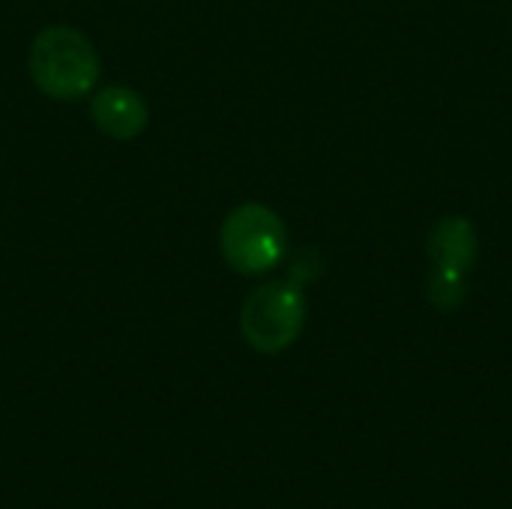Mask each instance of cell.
Masks as SVG:
<instances>
[{
    "label": "cell",
    "mask_w": 512,
    "mask_h": 509,
    "mask_svg": "<svg viewBox=\"0 0 512 509\" xmlns=\"http://www.w3.org/2000/svg\"><path fill=\"white\" fill-rule=\"evenodd\" d=\"M27 69L33 84L48 99L69 102L93 93L99 81V54L81 30L54 24L36 33L27 54Z\"/></svg>",
    "instance_id": "obj_1"
},
{
    "label": "cell",
    "mask_w": 512,
    "mask_h": 509,
    "mask_svg": "<svg viewBox=\"0 0 512 509\" xmlns=\"http://www.w3.org/2000/svg\"><path fill=\"white\" fill-rule=\"evenodd\" d=\"M219 246L231 270L243 276H261L282 264L288 252V228L276 210L249 201L225 216Z\"/></svg>",
    "instance_id": "obj_2"
},
{
    "label": "cell",
    "mask_w": 512,
    "mask_h": 509,
    "mask_svg": "<svg viewBox=\"0 0 512 509\" xmlns=\"http://www.w3.org/2000/svg\"><path fill=\"white\" fill-rule=\"evenodd\" d=\"M306 324L303 285L291 279L258 285L240 309V333L249 348L261 354H279L297 342Z\"/></svg>",
    "instance_id": "obj_3"
},
{
    "label": "cell",
    "mask_w": 512,
    "mask_h": 509,
    "mask_svg": "<svg viewBox=\"0 0 512 509\" xmlns=\"http://www.w3.org/2000/svg\"><path fill=\"white\" fill-rule=\"evenodd\" d=\"M90 117L99 132H105L114 141H132L147 129V102L141 93L123 84H111L93 93Z\"/></svg>",
    "instance_id": "obj_4"
},
{
    "label": "cell",
    "mask_w": 512,
    "mask_h": 509,
    "mask_svg": "<svg viewBox=\"0 0 512 509\" xmlns=\"http://www.w3.org/2000/svg\"><path fill=\"white\" fill-rule=\"evenodd\" d=\"M426 249L438 273L468 279L477 261V231L465 216H447L432 228Z\"/></svg>",
    "instance_id": "obj_5"
},
{
    "label": "cell",
    "mask_w": 512,
    "mask_h": 509,
    "mask_svg": "<svg viewBox=\"0 0 512 509\" xmlns=\"http://www.w3.org/2000/svg\"><path fill=\"white\" fill-rule=\"evenodd\" d=\"M429 300L441 309V312H453L465 303V279L462 276H450V273H438L432 270L429 279Z\"/></svg>",
    "instance_id": "obj_6"
}]
</instances>
